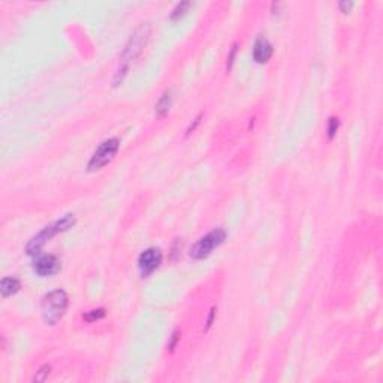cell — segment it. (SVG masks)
I'll return each mask as SVG.
<instances>
[{"label":"cell","mask_w":383,"mask_h":383,"mask_svg":"<svg viewBox=\"0 0 383 383\" xmlns=\"http://www.w3.org/2000/svg\"><path fill=\"white\" fill-rule=\"evenodd\" d=\"M69 305V296L63 289H56L48 292L42 298L41 310H42V319L46 325H56L62 320Z\"/></svg>","instance_id":"cell-1"},{"label":"cell","mask_w":383,"mask_h":383,"mask_svg":"<svg viewBox=\"0 0 383 383\" xmlns=\"http://www.w3.org/2000/svg\"><path fill=\"white\" fill-rule=\"evenodd\" d=\"M151 35V25L148 23H142L139 27L135 29V32L131 35V38L127 39L123 53H121V60L124 62V65H127L129 62H134L145 48L148 39Z\"/></svg>","instance_id":"cell-2"},{"label":"cell","mask_w":383,"mask_h":383,"mask_svg":"<svg viewBox=\"0 0 383 383\" xmlns=\"http://www.w3.org/2000/svg\"><path fill=\"white\" fill-rule=\"evenodd\" d=\"M226 240V232L222 227H216L213 231H210L207 235H203L202 238H199L190 248L189 254L190 258L195 261H201L208 258L213 253L214 248H217L219 246H222Z\"/></svg>","instance_id":"cell-3"},{"label":"cell","mask_w":383,"mask_h":383,"mask_svg":"<svg viewBox=\"0 0 383 383\" xmlns=\"http://www.w3.org/2000/svg\"><path fill=\"white\" fill-rule=\"evenodd\" d=\"M118 148H120L118 138H108L104 142H100L87 163V171L96 172L104 166H107L115 158V155L118 153Z\"/></svg>","instance_id":"cell-4"},{"label":"cell","mask_w":383,"mask_h":383,"mask_svg":"<svg viewBox=\"0 0 383 383\" xmlns=\"http://www.w3.org/2000/svg\"><path fill=\"white\" fill-rule=\"evenodd\" d=\"M57 234H62L57 222H54L53 225L45 226L41 232H38V234L27 243V246H25V253H27L29 256H38V254H41L44 246H45L51 238H53L54 235H57Z\"/></svg>","instance_id":"cell-5"},{"label":"cell","mask_w":383,"mask_h":383,"mask_svg":"<svg viewBox=\"0 0 383 383\" xmlns=\"http://www.w3.org/2000/svg\"><path fill=\"white\" fill-rule=\"evenodd\" d=\"M162 251L158 247H148L145 248L138 258V268L142 274V277H148L150 274L155 272L160 264H162Z\"/></svg>","instance_id":"cell-6"},{"label":"cell","mask_w":383,"mask_h":383,"mask_svg":"<svg viewBox=\"0 0 383 383\" xmlns=\"http://www.w3.org/2000/svg\"><path fill=\"white\" fill-rule=\"evenodd\" d=\"M62 264L56 254H38L33 261V271L39 277H51L60 271Z\"/></svg>","instance_id":"cell-7"},{"label":"cell","mask_w":383,"mask_h":383,"mask_svg":"<svg viewBox=\"0 0 383 383\" xmlns=\"http://www.w3.org/2000/svg\"><path fill=\"white\" fill-rule=\"evenodd\" d=\"M274 53V48L271 45V42L265 38V36H258L256 41H254L253 45V59L256 63H267Z\"/></svg>","instance_id":"cell-8"},{"label":"cell","mask_w":383,"mask_h":383,"mask_svg":"<svg viewBox=\"0 0 383 383\" xmlns=\"http://www.w3.org/2000/svg\"><path fill=\"white\" fill-rule=\"evenodd\" d=\"M21 289V282L17 277H5L0 282V292H2V298H8L15 295Z\"/></svg>","instance_id":"cell-9"},{"label":"cell","mask_w":383,"mask_h":383,"mask_svg":"<svg viewBox=\"0 0 383 383\" xmlns=\"http://www.w3.org/2000/svg\"><path fill=\"white\" fill-rule=\"evenodd\" d=\"M172 99L174 97H172V90L171 89H168V90H165L162 93V96L159 97L158 104L155 107V113H156L158 117H163V115H166L169 113V110L172 107Z\"/></svg>","instance_id":"cell-10"},{"label":"cell","mask_w":383,"mask_h":383,"mask_svg":"<svg viewBox=\"0 0 383 383\" xmlns=\"http://www.w3.org/2000/svg\"><path fill=\"white\" fill-rule=\"evenodd\" d=\"M190 6H192V2H180V3H178V5L172 9V12H171V15H169L171 21L180 20V18H181V17L189 11Z\"/></svg>","instance_id":"cell-11"},{"label":"cell","mask_w":383,"mask_h":383,"mask_svg":"<svg viewBox=\"0 0 383 383\" xmlns=\"http://www.w3.org/2000/svg\"><path fill=\"white\" fill-rule=\"evenodd\" d=\"M105 310L104 309H96V310H90L87 312L86 315H83V319L87 320V322H94V320H99L102 317H105Z\"/></svg>","instance_id":"cell-12"},{"label":"cell","mask_w":383,"mask_h":383,"mask_svg":"<svg viewBox=\"0 0 383 383\" xmlns=\"http://www.w3.org/2000/svg\"><path fill=\"white\" fill-rule=\"evenodd\" d=\"M338 126H340V121H338L337 117H331V118H329V121H328V129H326L329 139H333V138L336 136V134H337V131H338Z\"/></svg>","instance_id":"cell-13"},{"label":"cell","mask_w":383,"mask_h":383,"mask_svg":"<svg viewBox=\"0 0 383 383\" xmlns=\"http://www.w3.org/2000/svg\"><path fill=\"white\" fill-rule=\"evenodd\" d=\"M127 70H129V66H127V65H123V66L117 70V73H115V76H114V80H113V86H114V87H117V86H120V84L123 83L124 76L127 75Z\"/></svg>","instance_id":"cell-14"},{"label":"cell","mask_w":383,"mask_h":383,"mask_svg":"<svg viewBox=\"0 0 383 383\" xmlns=\"http://www.w3.org/2000/svg\"><path fill=\"white\" fill-rule=\"evenodd\" d=\"M49 371H51V367H49L48 364L42 365V367L36 371V374H35V377H33V382H45L46 377H48V374H49Z\"/></svg>","instance_id":"cell-15"},{"label":"cell","mask_w":383,"mask_h":383,"mask_svg":"<svg viewBox=\"0 0 383 383\" xmlns=\"http://www.w3.org/2000/svg\"><path fill=\"white\" fill-rule=\"evenodd\" d=\"M237 51H238V44L235 42V44L231 46V51H229V56H227V63H226V68H227V70H231V69H232V66H234L235 56H237Z\"/></svg>","instance_id":"cell-16"},{"label":"cell","mask_w":383,"mask_h":383,"mask_svg":"<svg viewBox=\"0 0 383 383\" xmlns=\"http://www.w3.org/2000/svg\"><path fill=\"white\" fill-rule=\"evenodd\" d=\"M202 115H203V114H202V113H199V114H198V117L193 120V123H190V124H189L187 131H186V136H189V135H190V134H192V132L196 129V127L199 126V123H201V120H202Z\"/></svg>","instance_id":"cell-17"},{"label":"cell","mask_w":383,"mask_h":383,"mask_svg":"<svg viewBox=\"0 0 383 383\" xmlns=\"http://www.w3.org/2000/svg\"><path fill=\"white\" fill-rule=\"evenodd\" d=\"M178 340H180V333H178V331H174L172 336H171V341H169V344H168V347H169L171 352H174V349H175Z\"/></svg>","instance_id":"cell-18"},{"label":"cell","mask_w":383,"mask_h":383,"mask_svg":"<svg viewBox=\"0 0 383 383\" xmlns=\"http://www.w3.org/2000/svg\"><path fill=\"white\" fill-rule=\"evenodd\" d=\"M352 8H353V2H346V0H343V2L338 3V9H340L343 14H347Z\"/></svg>","instance_id":"cell-19"},{"label":"cell","mask_w":383,"mask_h":383,"mask_svg":"<svg viewBox=\"0 0 383 383\" xmlns=\"http://www.w3.org/2000/svg\"><path fill=\"white\" fill-rule=\"evenodd\" d=\"M214 317H216V309L213 307L211 310H210V316H208V319H207V325H205V331H208L210 329V326L213 325V320H214Z\"/></svg>","instance_id":"cell-20"}]
</instances>
